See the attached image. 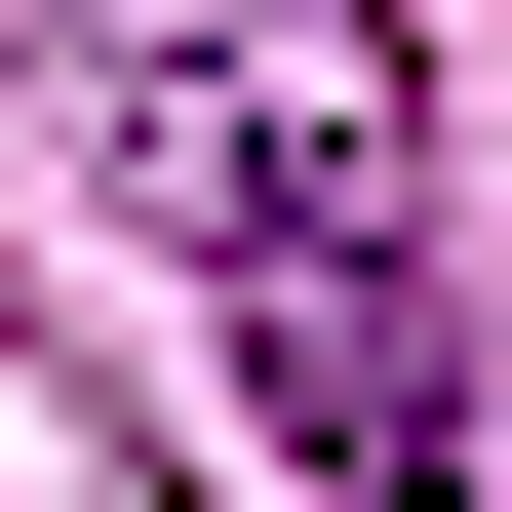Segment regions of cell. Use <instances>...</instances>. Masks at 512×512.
<instances>
[{"label":"cell","mask_w":512,"mask_h":512,"mask_svg":"<svg viewBox=\"0 0 512 512\" xmlns=\"http://www.w3.org/2000/svg\"><path fill=\"white\" fill-rule=\"evenodd\" d=\"M119 197H158V276L237 316L276 394V473L316 512H434L473 473V316H434V40L394 0H119Z\"/></svg>","instance_id":"6da1fadb"}]
</instances>
